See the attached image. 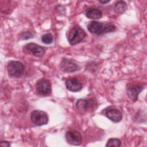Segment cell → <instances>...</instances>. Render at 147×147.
Returning <instances> with one entry per match:
<instances>
[{
    "mask_svg": "<svg viewBox=\"0 0 147 147\" xmlns=\"http://www.w3.org/2000/svg\"><path fill=\"white\" fill-rule=\"evenodd\" d=\"M110 1H99V2H100L101 3H103V4H105V3H107L108 2H109Z\"/></svg>",
    "mask_w": 147,
    "mask_h": 147,
    "instance_id": "d6986e66",
    "label": "cell"
},
{
    "mask_svg": "<svg viewBox=\"0 0 147 147\" xmlns=\"http://www.w3.org/2000/svg\"><path fill=\"white\" fill-rule=\"evenodd\" d=\"M65 140L67 143L72 145H79L82 141L80 133L76 130H69L65 133Z\"/></svg>",
    "mask_w": 147,
    "mask_h": 147,
    "instance_id": "30bf717a",
    "label": "cell"
},
{
    "mask_svg": "<svg viewBox=\"0 0 147 147\" xmlns=\"http://www.w3.org/2000/svg\"><path fill=\"white\" fill-rule=\"evenodd\" d=\"M24 49L29 53L37 57H42L46 51V48L34 42H29L25 44Z\"/></svg>",
    "mask_w": 147,
    "mask_h": 147,
    "instance_id": "52a82bcc",
    "label": "cell"
},
{
    "mask_svg": "<svg viewBox=\"0 0 147 147\" xmlns=\"http://www.w3.org/2000/svg\"><path fill=\"white\" fill-rule=\"evenodd\" d=\"M60 69L65 73H72L80 69L79 65L75 61L63 58L59 65Z\"/></svg>",
    "mask_w": 147,
    "mask_h": 147,
    "instance_id": "8992f818",
    "label": "cell"
},
{
    "mask_svg": "<svg viewBox=\"0 0 147 147\" xmlns=\"http://www.w3.org/2000/svg\"><path fill=\"white\" fill-rule=\"evenodd\" d=\"M105 115L110 121L113 122H119L122 119V113L117 109L110 108L107 109L105 112Z\"/></svg>",
    "mask_w": 147,
    "mask_h": 147,
    "instance_id": "7c38bea8",
    "label": "cell"
},
{
    "mask_svg": "<svg viewBox=\"0 0 147 147\" xmlns=\"http://www.w3.org/2000/svg\"><path fill=\"white\" fill-rule=\"evenodd\" d=\"M66 88L71 92H78L82 89V84L76 78H69L65 82Z\"/></svg>",
    "mask_w": 147,
    "mask_h": 147,
    "instance_id": "8fae6325",
    "label": "cell"
},
{
    "mask_svg": "<svg viewBox=\"0 0 147 147\" xmlns=\"http://www.w3.org/2000/svg\"><path fill=\"white\" fill-rule=\"evenodd\" d=\"M121 141L118 139V138H111L108 140L106 146H121Z\"/></svg>",
    "mask_w": 147,
    "mask_h": 147,
    "instance_id": "9a60e30c",
    "label": "cell"
},
{
    "mask_svg": "<svg viewBox=\"0 0 147 147\" xmlns=\"http://www.w3.org/2000/svg\"><path fill=\"white\" fill-rule=\"evenodd\" d=\"M95 105V100L92 99H80L76 103V108L80 113H84L91 110Z\"/></svg>",
    "mask_w": 147,
    "mask_h": 147,
    "instance_id": "ba28073f",
    "label": "cell"
},
{
    "mask_svg": "<svg viewBox=\"0 0 147 147\" xmlns=\"http://www.w3.org/2000/svg\"><path fill=\"white\" fill-rule=\"evenodd\" d=\"M87 29L91 33L96 35H102L115 31V26L112 23L103 24L94 21L88 24Z\"/></svg>",
    "mask_w": 147,
    "mask_h": 147,
    "instance_id": "6da1fadb",
    "label": "cell"
},
{
    "mask_svg": "<svg viewBox=\"0 0 147 147\" xmlns=\"http://www.w3.org/2000/svg\"><path fill=\"white\" fill-rule=\"evenodd\" d=\"M30 119L32 122L38 126L47 125L48 122V114L39 110H35L31 113Z\"/></svg>",
    "mask_w": 147,
    "mask_h": 147,
    "instance_id": "277c9868",
    "label": "cell"
},
{
    "mask_svg": "<svg viewBox=\"0 0 147 147\" xmlns=\"http://www.w3.org/2000/svg\"><path fill=\"white\" fill-rule=\"evenodd\" d=\"M34 37V34L30 31H24L19 36V40H28Z\"/></svg>",
    "mask_w": 147,
    "mask_h": 147,
    "instance_id": "e0dca14e",
    "label": "cell"
},
{
    "mask_svg": "<svg viewBox=\"0 0 147 147\" xmlns=\"http://www.w3.org/2000/svg\"><path fill=\"white\" fill-rule=\"evenodd\" d=\"M25 70L24 65L19 61L11 60L7 65V71L9 76L14 78L21 77Z\"/></svg>",
    "mask_w": 147,
    "mask_h": 147,
    "instance_id": "3957f363",
    "label": "cell"
},
{
    "mask_svg": "<svg viewBox=\"0 0 147 147\" xmlns=\"http://www.w3.org/2000/svg\"><path fill=\"white\" fill-rule=\"evenodd\" d=\"M36 91L41 96H47L51 93V83L46 79H41L36 84Z\"/></svg>",
    "mask_w": 147,
    "mask_h": 147,
    "instance_id": "5b68a950",
    "label": "cell"
},
{
    "mask_svg": "<svg viewBox=\"0 0 147 147\" xmlns=\"http://www.w3.org/2000/svg\"><path fill=\"white\" fill-rule=\"evenodd\" d=\"M127 6L126 3L123 1H119L116 2L114 6V11L119 14H123L127 10Z\"/></svg>",
    "mask_w": 147,
    "mask_h": 147,
    "instance_id": "5bb4252c",
    "label": "cell"
},
{
    "mask_svg": "<svg viewBox=\"0 0 147 147\" xmlns=\"http://www.w3.org/2000/svg\"><path fill=\"white\" fill-rule=\"evenodd\" d=\"M41 41L45 44H51L53 41V37L50 33L43 34L41 37Z\"/></svg>",
    "mask_w": 147,
    "mask_h": 147,
    "instance_id": "2e32d148",
    "label": "cell"
},
{
    "mask_svg": "<svg viewBox=\"0 0 147 147\" xmlns=\"http://www.w3.org/2000/svg\"><path fill=\"white\" fill-rule=\"evenodd\" d=\"M0 146L2 147H9L10 146V144L9 141L3 140L0 141Z\"/></svg>",
    "mask_w": 147,
    "mask_h": 147,
    "instance_id": "ac0fdd59",
    "label": "cell"
},
{
    "mask_svg": "<svg viewBox=\"0 0 147 147\" xmlns=\"http://www.w3.org/2000/svg\"><path fill=\"white\" fill-rule=\"evenodd\" d=\"M86 16L90 19L97 20L99 19L102 17V13L101 11L95 7H88L86 9L85 12Z\"/></svg>",
    "mask_w": 147,
    "mask_h": 147,
    "instance_id": "4fadbf2b",
    "label": "cell"
},
{
    "mask_svg": "<svg viewBox=\"0 0 147 147\" xmlns=\"http://www.w3.org/2000/svg\"><path fill=\"white\" fill-rule=\"evenodd\" d=\"M144 85L138 84H130L127 87V95L128 97L133 101L136 102L138 99L139 94L144 89Z\"/></svg>",
    "mask_w": 147,
    "mask_h": 147,
    "instance_id": "9c48e42d",
    "label": "cell"
},
{
    "mask_svg": "<svg viewBox=\"0 0 147 147\" xmlns=\"http://www.w3.org/2000/svg\"><path fill=\"white\" fill-rule=\"evenodd\" d=\"M86 36L85 31L78 25H75L71 28L67 34L68 41L71 45L80 43L84 39Z\"/></svg>",
    "mask_w": 147,
    "mask_h": 147,
    "instance_id": "7a4b0ae2",
    "label": "cell"
}]
</instances>
